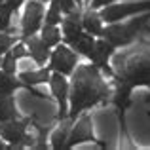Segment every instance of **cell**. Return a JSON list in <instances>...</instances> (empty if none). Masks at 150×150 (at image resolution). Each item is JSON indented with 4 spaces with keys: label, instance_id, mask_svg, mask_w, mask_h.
Here are the masks:
<instances>
[{
    "label": "cell",
    "instance_id": "obj_1",
    "mask_svg": "<svg viewBox=\"0 0 150 150\" xmlns=\"http://www.w3.org/2000/svg\"><path fill=\"white\" fill-rule=\"evenodd\" d=\"M110 95L112 88L93 63L76 65V70L72 72V82L69 86V116L76 120V116L106 101Z\"/></svg>",
    "mask_w": 150,
    "mask_h": 150
},
{
    "label": "cell",
    "instance_id": "obj_2",
    "mask_svg": "<svg viewBox=\"0 0 150 150\" xmlns=\"http://www.w3.org/2000/svg\"><path fill=\"white\" fill-rule=\"evenodd\" d=\"M114 82L133 88H150V48L125 51L114 59Z\"/></svg>",
    "mask_w": 150,
    "mask_h": 150
},
{
    "label": "cell",
    "instance_id": "obj_3",
    "mask_svg": "<svg viewBox=\"0 0 150 150\" xmlns=\"http://www.w3.org/2000/svg\"><path fill=\"white\" fill-rule=\"evenodd\" d=\"M150 21V11L144 15H133V19L129 23H106V27H103V38L110 42L116 48H125V46L133 44L137 40V36L141 34L143 27Z\"/></svg>",
    "mask_w": 150,
    "mask_h": 150
},
{
    "label": "cell",
    "instance_id": "obj_4",
    "mask_svg": "<svg viewBox=\"0 0 150 150\" xmlns=\"http://www.w3.org/2000/svg\"><path fill=\"white\" fill-rule=\"evenodd\" d=\"M143 11H150V0H125V4H108V6L101 8L99 15L103 19V23H116L122 19L133 17L137 13Z\"/></svg>",
    "mask_w": 150,
    "mask_h": 150
},
{
    "label": "cell",
    "instance_id": "obj_5",
    "mask_svg": "<svg viewBox=\"0 0 150 150\" xmlns=\"http://www.w3.org/2000/svg\"><path fill=\"white\" fill-rule=\"evenodd\" d=\"M44 13L46 8L40 0H29L25 2V10L21 15V40L36 34L44 25Z\"/></svg>",
    "mask_w": 150,
    "mask_h": 150
},
{
    "label": "cell",
    "instance_id": "obj_6",
    "mask_svg": "<svg viewBox=\"0 0 150 150\" xmlns=\"http://www.w3.org/2000/svg\"><path fill=\"white\" fill-rule=\"evenodd\" d=\"M78 59H80L78 53L70 48V46L59 42L50 53L48 67H50V70H55V72H61V74H65V76H69V74L74 72V69H76V65H78Z\"/></svg>",
    "mask_w": 150,
    "mask_h": 150
},
{
    "label": "cell",
    "instance_id": "obj_7",
    "mask_svg": "<svg viewBox=\"0 0 150 150\" xmlns=\"http://www.w3.org/2000/svg\"><path fill=\"white\" fill-rule=\"evenodd\" d=\"M29 124L30 120H8V122H0V137L8 143L10 148H27L25 146V137L29 133Z\"/></svg>",
    "mask_w": 150,
    "mask_h": 150
},
{
    "label": "cell",
    "instance_id": "obj_8",
    "mask_svg": "<svg viewBox=\"0 0 150 150\" xmlns=\"http://www.w3.org/2000/svg\"><path fill=\"white\" fill-rule=\"evenodd\" d=\"M50 89H51V95L55 97L57 101V120H63V118L69 116V80L65 78V74L61 72H55L51 70V76H50Z\"/></svg>",
    "mask_w": 150,
    "mask_h": 150
},
{
    "label": "cell",
    "instance_id": "obj_9",
    "mask_svg": "<svg viewBox=\"0 0 150 150\" xmlns=\"http://www.w3.org/2000/svg\"><path fill=\"white\" fill-rule=\"evenodd\" d=\"M86 141H95V135H93V124H91V118L88 114L82 112L80 118L72 124L69 133V139H67V148H72L80 143H86Z\"/></svg>",
    "mask_w": 150,
    "mask_h": 150
},
{
    "label": "cell",
    "instance_id": "obj_10",
    "mask_svg": "<svg viewBox=\"0 0 150 150\" xmlns=\"http://www.w3.org/2000/svg\"><path fill=\"white\" fill-rule=\"evenodd\" d=\"M114 50H116V46H112L106 38L99 36L95 40V53H93V57H91V63L101 72L108 74V76H114V70L110 69V63H108L110 57L114 55Z\"/></svg>",
    "mask_w": 150,
    "mask_h": 150
},
{
    "label": "cell",
    "instance_id": "obj_11",
    "mask_svg": "<svg viewBox=\"0 0 150 150\" xmlns=\"http://www.w3.org/2000/svg\"><path fill=\"white\" fill-rule=\"evenodd\" d=\"M19 88H23V89H27V91H30L34 97H38V99H44V97H48V95H44V93H40L36 88H34V86L23 84L19 78H15V74H8V72H4V70L0 69V97L11 95V93H13L15 89H19Z\"/></svg>",
    "mask_w": 150,
    "mask_h": 150
},
{
    "label": "cell",
    "instance_id": "obj_12",
    "mask_svg": "<svg viewBox=\"0 0 150 150\" xmlns=\"http://www.w3.org/2000/svg\"><path fill=\"white\" fill-rule=\"evenodd\" d=\"M95 40H97V36H93V34L82 30V33H78L76 36H72L70 40L63 42V44L70 46L78 55H84V57H88L89 61H91L93 53H95Z\"/></svg>",
    "mask_w": 150,
    "mask_h": 150
},
{
    "label": "cell",
    "instance_id": "obj_13",
    "mask_svg": "<svg viewBox=\"0 0 150 150\" xmlns=\"http://www.w3.org/2000/svg\"><path fill=\"white\" fill-rule=\"evenodd\" d=\"M84 27H82V10L80 8H74L70 13H67L61 21V33H63V42L70 40L72 36H76L78 33H82Z\"/></svg>",
    "mask_w": 150,
    "mask_h": 150
},
{
    "label": "cell",
    "instance_id": "obj_14",
    "mask_svg": "<svg viewBox=\"0 0 150 150\" xmlns=\"http://www.w3.org/2000/svg\"><path fill=\"white\" fill-rule=\"evenodd\" d=\"M23 42L27 44V50H29L30 59H33L36 65H46V63H48L50 53H51V48H48V46L42 42V38H40V36L33 34V36L25 38Z\"/></svg>",
    "mask_w": 150,
    "mask_h": 150
},
{
    "label": "cell",
    "instance_id": "obj_15",
    "mask_svg": "<svg viewBox=\"0 0 150 150\" xmlns=\"http://www.w3.org/2000/svg\"><path fill=\"white\" fill-rule=\"evenodd\" d=\"M74 120L70 116L63 118V120H59V127L55 129L53 133H51L50 141H51V148L53 150H65L67 146V139H69V133H70V127H72Z\"/></svg>",
    "mask_w": 150,
    "mask_h": 150
},
{
    "label": "cell",
    "instance_id": "obj_16",
    "mask_svg": "<svg viewBox=\"0 0 150 150\" xmlns=\"http://www.w3.org/2000/svg\"><path fill=\"white\" fill-rule=\"evenodd\" d=\"M51 76L50 67H42V69H30V70H21L17 74V78L27 86H40V84H48Z\"/></svg>",
    "mask_w": 150,
    "mask_h": 150
},
{
    "label": "cell",
    "instance_id": "obj_17",
    "mask_svg": "<svg viewBox=\"0 0 150 150\" xmlns=\"http://www.w3.org/2000/svg\"><path fill=\"white\" fill-rule=\"evenodd\" d=\"M82 27H84L86 33L93 34V36H103V19L99 15V10H93V8H88V10L82 13Z\"/></svg>",
    "mask_w": 150,
    "mask_h": 150
},
{
    "label": "cell",
    "instance_id": "obj_18",
    "mask_svg": "<svg viewBox=\"0 0 150 150\" xmlns=\"http://www.w3.org/2000/svg\"><path fill=\"white\" fill-rule=\"evenodd\" d=\"M40 38L48 48H55V46L61 42L63 33H61V29H59V25H46L44 23L42 29H40Z\"/></svg>",
    "mask_w": 150,
    "mask_h": 150
},
{
    "label": "cell",
    "instance_id": "obj_19",
    "mask_svg": "<svg viewBox=\"0 0 150 150\" xmlns=\"http://www.w3.org/2000/svg\"><path fill=\"white\" fill-rule=\"evenodd\" d=\"M15 118H17V108H15L13 95L0 97V122L15 120Z\"/></svg>",
    "mask_w": 150,
    "mask_h": 150
},
{
    "label": "cell",
    "instance_id": "obj_20",
    "mask_svg": "<svg viewBox=\"0 0 150 150\" xmlns=\"http://www.w3.org/2000/svg\"><path fill=\"white\" fill-rule=\"evenodd\" d=\"M61 21H63L61 6H59L55 0H50V8L44 13V23L46 25H61Z\"/></svg>",
    "mask_w": 150,
    "mask_h": 150
},
{
    "label": "cell",
    "instance_id": "obj_21",
    "mask_svg": "<svg viewBox=\"0 0 150 150\" xmlns=\"http://www.w3.org/2000/svg\"><path fill=\"white\" fill-rule=\"evenodd\" d=\"M0 69H2L4 72H8V74L17 72V59L13 57L11 51H6V53L2 55V59H0Z\"/></svg>",
    "mask_w": 150,
    "mask_h": 150
},
{
    "label": "cell",
    "instance_id": "obj_22",
    "mask_svg": "<svg viewBox=\"0 0 150 150\" xmlns=\"http://www.w3.org/2000/svg\"><path fill=\"white\" fill-rule=\"evenodd\" d=\"M11 15H13L11 8L8 6L6 2H0V30H8V29H10Z\"/></svg>",
    "mask_w": 150,
    "mask_h": 150
},
{
    "label": "cell",
    "instance_id": "obj_23",
    "mask_svg": "<svg viewBox=\"0 0 150 150\" xmlns=\"http://www.w3.org/2000/svg\"><path fill=\"white\" fill-rule=\"evenodd\" d=\"M13 44H15V38L10 36L8 30H0V57H2L6 51H10Z\"/></svg>",
    "mask_w": 150,
    "mask_h": 150
},
{
    "label": "cell",
    "instance_id": "obj_24",
    "mask_svg": "<svg viewBox=\"0 0 150 150\" xmlns=\"http://www.w3.org/2000/svg\"><path fill=\"white\" fill-rule=\"evenodd\" d=\"M11 53H13V57L15 59H17V61H19V59H25L27 57V55H29V50H27V44H25V42H15V44L13 46H11Z\"/></svg>",
    "mask_w": 150,
    "mask_h": 150
},
{
    "label": "cell",
    "instance_id": "obj_25",
    "mask_svg": "<svg viewBox=\"0 0 150 150\" xmlns=\"http://www.w3.org/2000/svg\"><path fill=\"white\" fill-rule=\"evenodd\" d=\"M55 2L61 6V11H63L65 15H67V13H70V11L76 8V0H55Z\"/></svg>",
    "mask_w": 150,
    "mask_h": 150
},
{
    "label": "cell",
    "instance_id": "obj_26",
    "mask_svg": "<svg viewBox=\"0 0 150 150\" xmlns=\"http://www.w3.org/2000/svg\"><path fill=\"white\" fill-rule=\"evenodd\" d=\"M116 0H89L88 8H93V10H101V8L108 6V4H114Z\"/></svg>",
    "mask_w": 150,
    "mask_h": 150
},
{
    "label": "cell",
    "instance_id": "obj_27",
    "mask_svg": "<svg viewBox=\"0 0 150 150\" xmlns=\"http://www.w3.org/2000/svg\"><path fill=\"white\" fill-rule=\"evenodd\" d=\"M4 2H6L8 6L11 8V11H15V13H17V11L21 10V6L27 2V0H4Z\"/></svg>",
    "mask_w": 150,
    "mask_h": 150
},
{
    "label": "cell",
    "instance_id": "obj_28",
    "mask_svg": "<svg viewBox=\"0 0 150 150\" xmlns=\"http://www.w3.org/2000/svg\"><path fill=\"white\" fill-rule=\"evenodd\" d=\"M4 148H10V146H8V143L2 139V137H0V150H4Z\"/></svg>",
    "mask_w": 150,
    "mask_h": 150
},
{
    "label": "cell",
    "instance_id": "obj_29",
    "mask_svg": "<svg viewBox=\"0 0 150 150\" xmlns=\"http://www.w3.org/2000/svg\"><path fill=\"white\" fill-rule=\"evenodd\" d=\"M76 4H82V6H84V0H76Z\"/></svg>",
    "mask_w": 150,
    "mask_h": 150
},
{
    "label": "cell",
    "instance_id": "obj_30",
    "mask_svg": "<svg viewBox=\"0 0 150 150\" xmlns=\"http://www.w3.org/2000/svg\"><path fill=\"white\" fill-rule=\"evenodd\" d=\"M88 4H89V0H84V6H88Z\"/></svg>",
    "mask_w": 150,
    "mask_h": 150
},
{
    "label": "cell",
    "instance_id": "obj_31",
    "mask_svg": "<svg viewBox=\"0 0 150 150\" xmlns=\"http://www.w3.org/2000/svg\"><path fill=\"white\" fill-rule=\"evenodd\" d=\"M40 2H50V0H40Z\"/></svg>",
    "mask_w": 150,
    "mask_h": 150
},
{
    "label": "cell",
    "instance_id": "obj_32",
    "mask_svg": "<svg viewBox=\"0 0 150 150\" xmlns=\"http://www.w3.org/2000/svg\"><path fill=\"white\" fill-rule=\"evenodd\" d=\"M0 2H4V0H0Z\"/></svg>",
    "mask_w": 150,
    "mask_h": 150
}]
</instances>
